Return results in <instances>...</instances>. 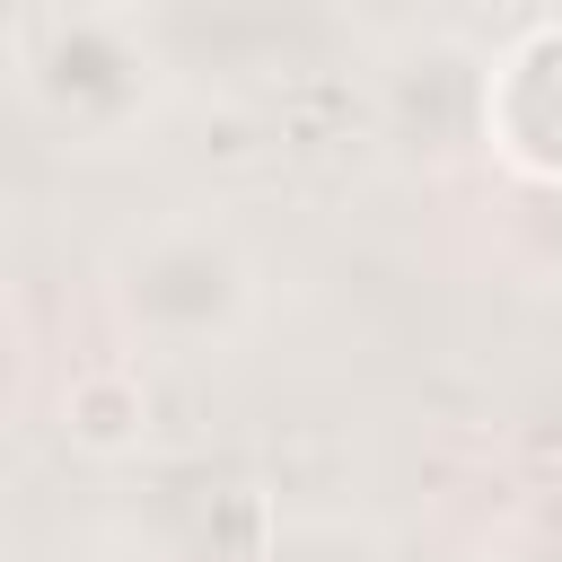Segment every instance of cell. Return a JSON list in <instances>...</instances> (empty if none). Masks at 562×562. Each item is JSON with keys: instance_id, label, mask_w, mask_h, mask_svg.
I'll return each instance as SVG.
<instances>
[{"instance_id": "1", "label": "cell", "mask_w": 562, "mask_h": 562, "mask_svg": "<svg viewBox=\"0 0 562 562\" xmlns=\"http://www.w3.org/2000/svg\"><path fill=\"white\" fill-rule=\"evenodd\" d=\"M114 299H123V325L132 334H158V342H220L237 316H246V263L228 237L176 220L158 228L149 246H132L114 263Z\"/></svg>"}]
</instances>
